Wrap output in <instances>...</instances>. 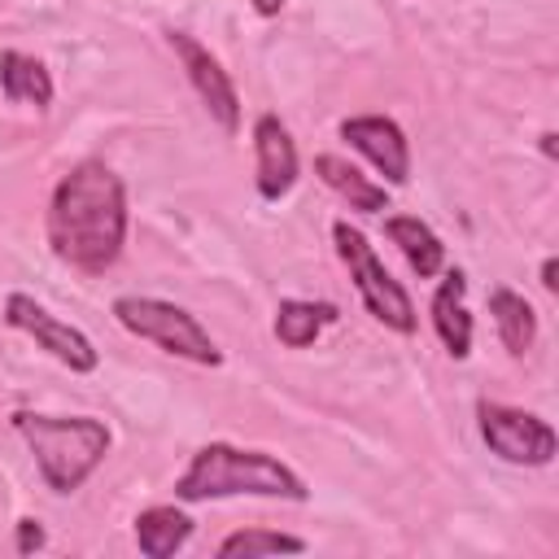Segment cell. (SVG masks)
I'll list each match as a JSON object with an SVG mask.
<instances>
[{
  "label": "cell",
  "mask_w": 559,
  "mask_h": 559,
  "mask_svg": "<svg viewBox=\"0 0 559 559\" xmlns=\"http://www.w3.org/2000/svg\"><path fill=\"white\" fill-rule=\"evenodd\" d=\"M48 245L83 275H105L118 262L127 245V192L105 162H79L61 175L48 201Z\"/></svg>",
  "instance_id": "cell-1"
},
{
  "label": "cell",
  "mask_w": 559,
  "mask_h": 559,
  "mask_svg": "<svg viewBox=\"0 0 559 559\" xmlns=\"http://www.w3.org/2000/svg\"><path fill=\"white\" fill-rule=\"evenodd\" d=\"M236 493H253V498H288V502H306L310 489L306 480L275 454L266 450H240L231 441H210L192 454L188 472L175 480V498L179 502H210V498H236Z\"/></svg>",
  "instance_id": "cell-2"
},
{
  "label": "cell",
  "mask_w": 559,
  "mask_h": 559,
  "mask_svg": "<svg viewBox=\"0 0 559 559\" xmlns=\"http://www.w3.org/2000/svg\"><path fill=\"white\" fill-rule=\"evenodd\" d=\"M13 428L31 445L35 467L52 493H74L109 454V428L92 415L13 411Z\"/></svg>",
  "instance_id": "cell-3"
},
{
  "label": "cell",
  "mask_w": 559,
  "mask_h": 559,
  "mask_svg": "<svg viewBox=\"0 0 559 559\" xmlns=\"http://www.w3.org/2000/svg\"><path fill=\"white\" fill-rule=\"evenodd\" d=\"M114 319L140 336V341H153L157 349L175 354V358H188V362H201V367H218L223 354L214 345V336L197 323V314H188L183 306L175 301H162V297H118L114 301Z\"/></svg>",
  "instance_id": "cell-4"
},
{
  "label": "cell",
  "mask_w": 559,
  "mask_h": 559,
  "mask_svg": "<svg viewBox=\"0 0 559 559\" xmlns=\"http://www.w3.org/2000/svg\"><path fill=\"white\" fill-rule=\"evenodd\" d=\"M332 240H336V253H341V262H345V271H349V280H354L362 306L371 310V319H380L389 332L411 336V332H415V306H411L406 288L389 275V266L376 258L371 240H367L358 227H349L345 218L332 223Z\"/></svg>",
  "instance_id": "cell-5"
},
{
  "label": "cell",
  "mask_w": 559,
  "mask_h": 559,
  "mask_svg": "<svg viewBox=\"0 0 559 559\" xmlns=\"http://www.w3.org/2000/svg\"><path fill=\"white\" fill-rule=\"evenodd\" d=\"M476 419H480V437L485 445L502 459V463H515V467H546L559 450L555 441V428L528 411H515V406H502V402H480L476 406Z\"/></svg>",
  "instance_id": "cell-6"
},
{
  "label": "cell",
  "mask_w": 559,
  "mask_h": 559,
  "mask_svg": "<svg viewBox=\"0 0 559 559\" xmlns=\"http://www.w3.org/2000/svg\"><path fill=\"white\" fill-rule=\"evenodd\" d=\"M4 323L17 328V332H26L39 349H48L61 367H70V371H79V376L96 371V362H100L96 345H92L79 328L61 323L57 314H48V310H44L35 297H26V293H9V297H4Z\"/></svg>",
  "instance_id": "cell-7"
},
{
  "label": "cell",
  "mask_w": 559,
  "mask_h": 559,
  "mask_svg": "<svg viewBox=\"0 0 559 559\" xmlns=\"http://www.w3.org/2000/svg\"><path fill=\"white\" fill-rule=\"evenodd\" d=\"M170 48H175V57H179V66H183L192 92H197L201 105L210 109V118H214L227 135H236V131H240V96H236L227 70L218 66V57H214L205 44H197L188 31H170Z\"/></svg>",
  "instance_id": "cell-8"
},
{
  "label": "cell",
  "mask_w": 559,
  "mask_h": 559,
  "mask_svg": "<svg viewBox=\"0 0 559 559\" xmlns=\"http://www.w3.org/2000/svg\"><path fill=\"white\" fill-rule=\"evenodd\" d=\"M341 140L349 148H358L380 175L384 188H397L411 179V144L402 135V127L384 114H362V118H345L341 122Z\"/></svg>",
  "instance_id": "cell-9"
},
{
  "label": "cell",
  "mask_w": 559,
  "mask_h": 559,
  "mask_svg": "<svg viewBox=\"0 0 559 559\" xmlns=\"http://www.w3.org/2000/svg\"><path fill=\"white\" fill-rule=\"evenodd\" d=\"M253 153H258V197L280 201L297 183V144L275 114L253 122Z\"/></svg>",
  "instance_id": "cell-10"
},
{
  "label": "cell",
  "mask_w": 559,
  "mask_h": 559,
  "mask_svg": "<svg viewBox=\"0 0 559 559\" xmlns=\"http://www.w3.org/2000/svg\"><path fill=\"white\" fill-rule=\"evenodd\" d=\"M467 275L459 266H450L432 293V328L445 345L450 358H467L472 354V314H467Z\"/></svg>",
  "instance_id": "cell-11"
},
{
  "label": "cell",
  "mask_w": 559,
  "mask_h": 559,
  "mask_svg": "<svg viewBox=\"0 0 559 559\" xmlns=\"http://www.w3.org/2000/svg\"><path fill=\"white\" fill-rule=\"evenodd\" d=\"M314 175H319L341 201H349V210H358V214H380V210H389V188L376 183V179H367L354 162H345V157H336V153H319V157H314Z\"/></svg>",
  "instance_id": "cell-12"
},
{
  "label": "cell",
  "mask_w": 559,
  "mask_h": 559,
  "mask_svg": "<svg viewBox=\"0 0 559 559\" xmlns=\"http://www.w3.org/2000/svg\"><path fill=\"white\" fill-rule=\"evenodd\" d=\"M384 236L402 249V258L411 262V271H415L419 280L441 275V266H445V245L437 240V231H432L424 218H415V214H393V218H384Z\"/></svg>",
  "instance_id": "cell-13"
},
{
  "label": "cell",
  "mask_w": 559,
  "mask_h": 559,
  "mask_svg": "<svg viewBox=\"0 0 559 559\" xmlns=\"http://www.w3.org/2000/svg\"><path fill=\"white\" fill-rule=\"evenodd\" d=\"M0 92L13 105H35V109H48L52 105V79H48V70L35 57L17 52V48L0 52Z\"/></svg>",
  "instance_id": "cell-14"
},
{
  "label": "cell",
  "mask_w": 559,
  "mask_h": 559,
  "mask_svg": "<svg viewBox=\"0 0 559 559\" xmlns=\"http://www.w3.org/2000/svg\"><path fill=\"white\" fill-rule=\"evenodd\" d=\"M341 310L332 301H301V297H284L280 310H275V341L288 345V349H306L314 345V336L336 323Z\"/></svg>",
  "instance_id": "cell-15"
},
{
  "label": "cell",
  "mask_w": 559,
  "mask_h": 559,
  "mask_svg": "<svg viewBox=\"0 0 559 559\" xmlns=\"http://www.w3.org/2000/svg\"><path fill=\"white\" fill-rule=\"evenodd\" d=\"M188 537H192V515H183L179 507H144L135 515V546L148 559L175 555Z\"/></svg>",
  "instance_id": "cell-16"
},
{
  "label": "cell",
  "mask_w": 559,
  "mask_h": 559,
  "mask_svg": "<svg viewBox=\"0 0 559 559\" xmlns=\"http://www.w3.org/2000/svg\"><path fill=\"white\" fill-rule=\"evenodd\" d=\"M489 314H493V328H498V341L507 345V354L524 358L533 349V341H537V314H533V306L520 293H511V288L498 284L489 293Z\"/></svg>",
  "instance_id": "cell-17"
},
{
  "label": "cell",
  "mask_w": 559,
  "mask_h": 559,
  "mask_svg": "<svg viewBox=\"0 0 559 559\" xmlns=\"http://www.w3.org/2000/svg\"><path fill=\"white\" fill-rule=\"evenodd\" d=\"M301 550H306L301 537L275 533V528H240V533H227L218 542L223 559H236V555H245V559H253V555H301Z\"/></svg>",
  "instance_id": "cell-18"
},
{
  "label": "cell",
  "mask_w": 559,
  "mask_h": 559,
  "mask_svg": "<svg viewBox=\"0 0 559 559\" xmlns=\"http://www.w3.org/2000/svg\"><path fill=\"white\" fill-rule=\"evenodd\" d=\"M17 550H22V555L44 550V528H39V520H17Z\"/></svg>",
  "instance_id": "cell-19"
},
{
  "label": "cell",
  "mask_w": 559,
  "mask_h": 559,
  "mask_svg": "<svg viewBox=\"0 0 559 559\" xmlns=\"http://www.w3.org/2000/svg\"><path fill=\"white\" fill-rule=\"evenodd\" d=\"M555 275H559V262H555V258H546V262H542V288H546V293H555V288H559V280H555Z\"/></svg>",
  "instance_id": "cell-20"
},
{
  "label": "cell",
  "mask_w": 559,
  "mask_h": 559,
  "mask_svg": "<svg viewBox=\"0 0 559 559\" xmlns=\"http://www.w3.org/2000/svg\"><path fill=\"white\" fill-rule=\"evenodd\" d=\"M253 9H258L262 17H275V13L284 9V0H253Z\"/></svg>",
  "instance_id": "cell-21"
},
{
  "label": "cell",
  "mask_w": 559,
  "mask_h": 559,
  "mask_svg": "<svg viewBox=\"0 0 559 559\" xmlns=\"http://www.w3.org/2000/svg\"><path fill=\"white\" fill-rule=\"evenodd\" d=\"M542 153H546V157H555V131H546V135H542Z\"/></svg>",
  "instance_id": "cell-22"
}]
</instances>
